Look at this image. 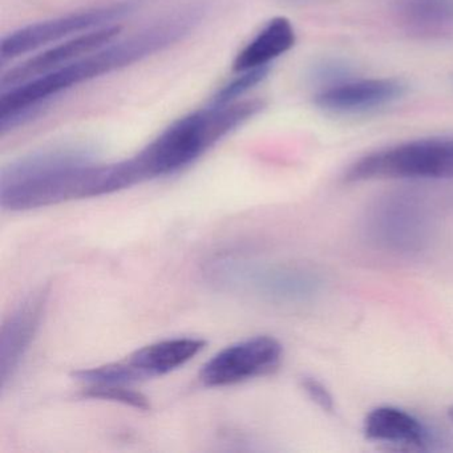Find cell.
I'll return each mask as SVG.
<instances>
[{
	"mask_svg": "<svg viewBox=\"0 0 453 453\" xmlns=\"http://www.w3.org/2000/svg\"><path fill=\"white\" fill-rule=\"evenodd\" d=\"M203 12L200 7L181 10L71 65L4 89L0 95V132L4 134L23 126L47 103L73 87L129 67L179 43L197 27Z\"/></svg>",
	"mask_w": 453,
	"mask_h": 453,
	"instance_id": "obj_1",
	"label": "cell"
},
{
	"mask_svg": "<svg viewBox=\"0 0 453 453\" xmlns=\"http://www.w3.org/2000/svg\"><path fill=\"white\" fill-rule=\"evenodd\" d=\"M112 195L108 164L84 147L51 148L12 161L0 174V205L25 211Z\"/></svg>",
	"mask_w": 453,
	"mask_h": 453,
	"instance_id": "obj_2",
	"label": "cell"
},
{
	"mask_svg": "<svg viewBox=\"0 0 453 453\" xmlns=\"http://www.w3.org/2000/svg\"><path fill=\"white\" fill-rule=\"evenodd\" d=\"M264 108L265 103L259 99H242L229 104L208 103L177 119L139 153L123 160L129 182L134 187L188 168Z\"/></svg>",
	"mask_w": 453,
	"mask_h": 453,
	"instance_id": "obj_3",
	"label": "cell"
},
{
	"mask_svg": "<svg viewBox=\"0 0 453 453\" xmlns=\"http://www.w3.org/2000/svg\"><path fill=\"white\" fill-rule=\"evenodd\" d=\"M453 179V136L411 140L363 156L344 173V181Z\"/></svg>",
	"mask_w": 453,
	"mask_h": 453,
	"instance_id": "obj_4",
	"label": "cell"
},
{
	"mask_svg": "<svg viewBox=\"0 0 453 453\" xmlns=\"http://www.w3.org/2000/svg\"><path fill=\"white\" fill-rule=\"evenodd\" d=\"M206 274L225 290L274 303L306 301L318 286L317 280L304 270L262 264L245 257H219L209 264Z\"/></svg>",
	"mask_w": 453,
	"mask_h": 453,
	"instance_id": "obj_5",
	"label": "cell"
},
{
	"mask_svg": "<svg viewBox=\"0 0 453 453\" xmlns=\"http://www.w3.org/2000/svg\"><path fill=\"white\" fill-rule=\"evenodd\" d=\"M131 12V4H111L26 26L4 36L0 50L2 63L4 65L96 28L118 25Z\"/></svg>",
	"mask_w": 453,
	"mask_h": 453,
	"instance_id": "obj_6",
	"label": "cell"
},
{
	"mask_svg": "<svg viewBox=\"0 0 453 453\" xmlns=\"http://www.w3.org/2000/svg\"><path fill=\"white\" fill-rule=\"evenodd\" d=\"M283 347L269 335L230 344L203 365L200 380L206 387H227L269 375L282 362Z\"/></svg>",
	"mask_w": 453,
	"mask_h": 453,
	"instance_id": "obj_7",
	"label": "cell"
},
{
	"mask_svg": "<svg viewBox=\"0 0 453 453\" xmlns=\"http://www.w3.org/2000/svg\"><path fill=\"white\" fill-rule=\"evenodd\" d=\"M402 79H349L319 89L314 96L318 108L335 115H360L388 107L407 94Z\"/></svg>",
	"mask_w": 453,
	"mask_h": 453,
	"instance_id": "obj_8",
	"label": "cell"
},
{
	"mask_svg": "<svg viewBox=\"0 0 453 453\" xmlns=\"http://www.w3.org/2000/svg\"><path fill=\"white\" fill-rule=\"evenodd\" d=\"M120 31L121 27L119 25L105 26V27L96 28V30L73 36L67 41L47 47V50L39 52L35 57L6 71L2 75V81H0L2 91L36 78V76L43 75L50 71L65 67V65L81 59L86 55L103 49L119 38Z\"/></svg>",
	"mask_w": 453,
	"mask_h": 453,
	"instance_id": "obj_9",
	"label": "cell"
},
{
	"mask_svg": "<svg viewBox=\"0 0 453 453\" xmlns=\"http://www.w3.org/2000/svg\"><path fill=\"white\" fill-rule=\"evenodd\" d=\"M49 290L34 293L4 322L0 342V378L2 388L14 378L20 363L30 349L46 309Z\"/></svg>",
	"mask_w": 453,
	"mask_h": 453,
	"instance_id": "obj_10",
	"label": "cell"
},
{
	"mask_svg": "<svg viewBox=\"0 0 453 453\" xmlns=\"http://www.w3.org/2000/svg\"><path fill=\"white\" fill-rule=\"evenodd\" d=\"M397 25L423 41L453 38V0H394Z\"/></svg>",
	"mask_w": 453,
	"mask_h": 453,
	"instance_id": "obj_11",
	"label": "cell"
},
{
	"mask_svg": "<svg viewBox=\"0 0 453 453\" xmlns=\"http://www.w3.org/2000/svg\"><path fill=\"white\" fill-rule=\"evenodd\" d=\"M205 341L198 338H172L155 342L137 349L127 357L137 380L166 375L197 357L205 349Z\"/></svg>",
	"mask_w": 453,
	"mask_h": 453,
	"instance_id": "obj_12",
	"label": "cell"
},
{
	"mask_svg": "<svg viewBox=\"0 0 453 453\" xmlns=\"http://www.w3.org/2000/svg\"><path fill=\"white\" fill-rule=\"evenodd\" d=\"M296 34L285 17L270 19L253 39L238 52L233 62L234 73L267 68L296 46Z\"/></svg>",
	"mask_w": 453,
	"mask_h": 453,
	"instance_id": "obj_13",
	"label": "cell"
},
{
	"mask_svg": "<svg viewBox=\"0 0 453 453\" xmlns=\"http://www.w3.org/2000/svg\"><path fill=\"white\" fill-rule=\"evenodd\" d=\"M365 434L375 441L421 448L428 441V431L420 420L396 407L375 408L365 420Z\"/></svg>",
	"mask_w": 453,
	"mask_h": 453,
	"instance_id": "obj_14",
	"label": "cell"
},
{
	"mask_svg": "<svg viewBox=\"0 0 453 453\" xmlns=\"http://www.w3.org/2000/svg\"><path fill=\"white\" fill-rule=\"evenodd\" d=\"M269 71L270 67L245 71V73H235V78L224 84L209 103L229 104V103L242 100L243 96H246L251 89L256 88L258 84H261L266 79Z\"/></svg>",
	"mask_w": 453,
	"mask_h": 453,
	"instance_id": "obj_15",
	"label": "cell"
},
{
	"mask_svg": "<svg viewBox=\"0 0 453 453\" xmlns=\"http://www.w3.org/2000/svg\"><path fill=\"white\" fill-rule=\"evenodd\" d=\"M84 396L119 403L136 410L148 411L150 408V400L145 395L134 391L129 386H120V384L87 387L84 388Z\"/></svg>",
	"mask_w": 453,
	"mask_h": 453,
	"instance_id": "obj_16",
	"label": "cell"
},
{
	"mask_svg": "<svg viewBox=\"0 0 453 453\" xmlns=\"http://www.w3.org/2000/svg\"><path fill=\"white\" fill-rule=\"evenodd\" d=\"M352 78V70L347 63L338 59H325L317 63L310 73V81L319 89L335 86Z\"/></svg>",
	"mask_w": 453,
	"mask_h": 453,
	"instance_id": "obj_17",
	"label": "cell"
},
{
	"mask_svg": "<svg viewBox=\"0 0 453 453\" xmlns=\"http://www.w3.org/2000/svg\"><path fill=\"white\" fill-rule=\"evenodd\" d=\"M302 388L306 392L307 396L325 412H334L335 410V402H334L333 395L326 388L325 384L320 383L311 376H304L301 380Z\"/></svg>",
	"mask_w": 453,
	"mask_h": 453,
	"instance_id": "obj_18",
	"label": "cell"
},
{
	"mask_svg": "<svg viewBox=\"0 0 453 453\" xmlns=\"http://www.w3.org/2000/svg\"><path fill=\"white\" fill-rule=\"evenodd\" d=\"M288 2H293V4H303V2H309V0H288Z\"/></svg>",
	"mask_w": 453,
	"mask_h": 453,
	"instance_id": "obj_19",
	"label": "cell"
},
{
	"mask_svg": "<svg viewBox=\"0 0 453 453\" xmlns=\"http://www.w3.org/2000/svg\"><path fill=\"white\" fill-rule=\"evenodd\" d=\"M448 413H449L450 420L453 421V407H450L449 412H448Z\"/></svg>",
	"mask_w": 453,
	"mask_h": 453,
	"instance_id": "obj_20",
	"label": "cell"
}]
</instances>
